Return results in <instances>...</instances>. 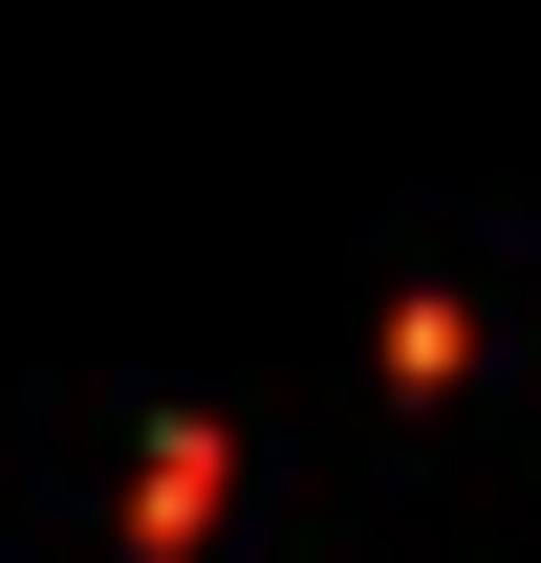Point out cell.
I'll return each mask as SVG.
<instances>
[{"label":"cell","instance_id":"6da1fadb","mask_svg":"<svg viewBox=\"0 0 541 563\" xmlns=\"http://www.w3.org/2000/svg\"><path fill=\"white\" fill-rule=\"evenodd\" d=\"M217 498H239V455H217V433H152V477H131V542H196Z\"/></svg>","mask_w":541,"mask_h":563},{"label":"cell","instance_id":"7a4b0ae2","mask_svg":"<svg viewBox=\"0 0 541 563\" xmlns=\"http://www.w3.org/2000/svg\"><path fill=\"white\" fill-rule=\"evenodd\" d=\"M455 368H476V303H455V282H411V303H390V390H455Z\"/></svg>","mask_w":541,"mask_h":563}]
</instances>
